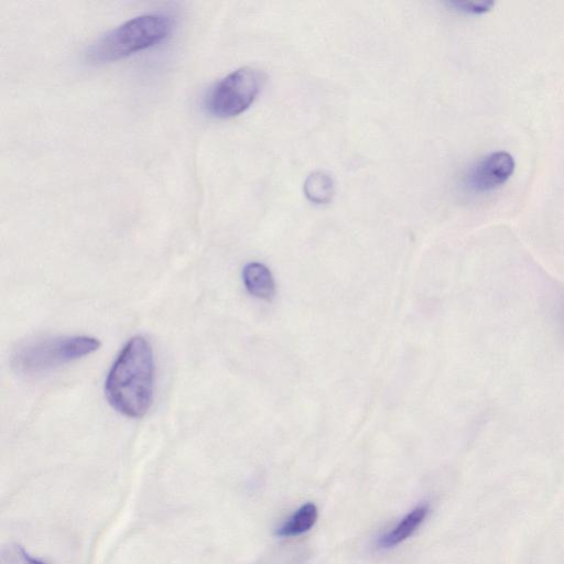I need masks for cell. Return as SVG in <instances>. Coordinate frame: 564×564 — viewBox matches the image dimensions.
Instances as JSON below:
<instances>
[{
	"label": "cell",
	"mask_w": 564,
	"mask_h": 564,
	"mask_svg": "<svg viewBox=\"0 0 564 564\" xmlns=\"http://www.w3.org/2000/svg\"><path fill=\"white\" fill-rule=\"evenodd\" d=\"M156 362L144 336L130 339L117 356L105 381L108 403L125 417L139 419L153 404Z\"/></svg>",
	"instance_id": "cell-1"
},
{
	"label": "cell",
	"mask_w": 564,
	"mask_h": 564,
	"mask_svg": "<svg viewBox=\"0 0 564 564\" xmlns=\"http://www.w3.org/2000/svg\"><path fill=\"white\" fill-rule=\"evenodd\" d=\"M175 25V18L161 13L130 19L93 43L86 51V60L92 64L112 63L154 48L172 35Z\"/></svg>",
	"instance_id": "cell-2"
},
{
	"label": "cell",
	"mask_w": 564,
	"mask_h": 564,
	"mask_svg": "<svg viewBox=\"0 0 564 564\" xmlns=\"http://www.w3.org/2000/svg\"><path fill=\"white\" fill-rule=\"evenodd\" d=\"M101 342L92 336H59L20 346L13 357L15 370L26 376L50 373L63 365L99 351Z\"/></svg>",
	"instance_id": "cell-3"
},
{
	"label": "cell",
	"mask_w": 564,
	"mask_h": 564,
	"mask_svg": "<svg viewBox=\"0 0 564 564\" xmlns=\"http://www.w3.org/2000/svg\"><path fill=\"white\" fill-rule=\"evenodd\" d=\"M264 81L263 73L253 68L232 72L206 94V113L221 119L242 115L256 101Z\"/></svg>",
	"instance_id": "cell-4"
},
{
	"label": "cell",
	"mask_w": 564,
	"mask_h": 564,
	"mask_svg": "<svg viewBox=\"0 0 564 564\" xmlns=\"http://www.w3.org/2000/svg\"><path fill=\"white\" fill-rule=\"evenodd\" d=\"M516 164L507 151H495L477 161L466 173L465 187L475 193L490 192L513 176Z\"/></svg>",
	"instance_id": "cell-5"
},
{
	"label": "cell",
	"mask_w": 564,
	"mask_h": 564,
	"mask_svg": "<svg viewBox=\"0 0 564 564\" xmlns=\"http://www.w3.org/2000/svg\"><path fill=\"white\" fill-rule=\"evenodd\" d=\"M244 285L252 296L270 300L276 294V285L273 274L263 264L251 263L243 269Z\"/></svg>",
	"instance_id": "cell-6"
},
{
	"label": "cell",
	"mask_w": 564,
	"mask_h": 564,
	"mask_svg": "<svg viewBox=\"0 0 564 564\" xmlns=\"http://www.w3.org/2000/svg\"><path fill=\"white\" fill-rule=\"evenodd\" d=\"M429 513L427 505H421L411 511L399 524L378 541L379 548H394L416 533V530L425 522Z\"/></svg>",
	"instance_id": "cell-7"
},
{
	"label": "cell",
	"mask_w": 564,
	"mask_h": 564,
	"mask_svg": "<svg viewBox=\"0 0 564 564\" xmlns=\"http://www.w3.org/2000/svg\"><path fill=\"white\" fill-rule=\"evenodd\" d=\"M318 508L309 503L303 505L277 530L279 537H297L307 533L318 520Z\"/></svg>",
	"instance_id": "cell-8"
},
{
	"label": "cell",
	"mask_w": 564,
	"mask_h": 564,
	"mask_svg": "<svg viewBox=\"0 0 564 564\" xmlns=\"http://www.w3.org/2000/svg\"><path fill=\"white\" fill-rule=\"evenodd\" d=\"M305 194L313 203H329L334 195L333 179L322 171L311 173L305 182Z\"/></svg>",
	"instance_id": "cell-9"
},
{
	"label": "cell",
	"mask_w": 564,
	"mask_h": 564,
	"mask_svg": "<svg viewBox=\"0 0 564 564\" xmlns=\"http://www.w3.org/2000/svg\"><path fill=\"white\" fill-rule=\"evenodd\" d=\"M0 564H46L38 559L32 558L29 553L19 545H9L2 551Z\"/></svg>",
	"instance_id": "cell-10"
},
{
	"label": "cell",
	"mask_w": 564,
	"mask_h": 564,
	"mask_svg": "<svg viewBox=\"0 0 564 564\" xmlns=\"http://www.w3.org/2000/svg\"><path fill=\"white\" fill-rule=\"evenodd\" d=\"M495 5L493 0H451L448 6L459 12L479 15L487 13Z\"/></svg>",
	"instance_id": "cell-11"
}]
</instances>
